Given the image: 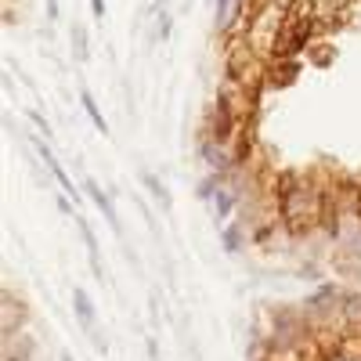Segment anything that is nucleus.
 <instances>
[{
  "mask_svg": "<svg viewBox=\"0 0 361 361\" xmlns=\"http://www.w3.org/2000/svg\"><path fill=\"white\" fill-rule=\"evenodd\" d=\"M0 325H4V340H15L29 325V307L15 296V289H4V304H0Z\"/></svg>",
  "mask_w": 361,
  "mask_h": 361,
  "instance_id": "f257e3e1",
  "label": "nucleus"
},
{
  "mask_svg": "<svg viewBox=\"0 0 361 361\" xmlns=\"http://www.w3.org/2000/svg\"><path fill=\"white\" fill-rule=\"evenodd\" d=\"M83 192L90 195V199H94V206H98V214L109 221V228L112 231H123V224H119V217L112 214V202H109V195H105V188L98 185V180H83Z\"/></svg>",
  "mask_w": 361,
  "mask_h": 361,
  "instance_id": "f03ea898",
  "label": "nucleus"
},
{
  "mask_svg": "<svg viewBox=\"0 0 361 361\" xmlns=\"http://www.w3.org/2000/svg\"><path fill=\"white\" fill-rule=\"evenodd\" d=\"M73 311H76V322L83 325V333H87V329H94V325H98L94 300L87 296V289H73Z\"/></svg>",
  "mask_w": 361,
  "mask_h": 361,
  "instance_id": "7ed1b4c3",
  "label": "nucleus"
},
{
  "mask_svg": "<svg viewBox=\"0 0 361 361\" xmlns=\"http://www.w3.org/2000/svg\"><path fill=\"white\" fill-rule=\"evenodd\" d=\"M80 105H83V112L90 116V123H94V130H98L102 137H109V134H112V130H109V119L102 116V105H98V98H94V94H90V90H87V87L80 90Z\"/></svg>",
  "mask_w": 361,
  "mask_h": 361,
  "instance_id": "20e7f679",
  "label": "nucleus"
},
{
  "mask_svg": "<svg viewBox=\"0 0 361 361\" xmlns=\"http://www.w3.org/2000/svg\"><path fill=\"white\" fill-rule=\"evenodd\" d=\"M80 235H83V243H87V250H90V271H94V279L102 282V279H105L102 250H98V238H94V231H90V224H87V221H80Z\"/></svg>",
  "mask_w": 361,
  "mask_h": 361,
  "instance_id": "39448f33",
  "label": "nucleus"
},
{
  "mask_svg": "<svg viewBox=\"0 0 361 361\" xmlns=\"http://www.w3.org/2000/svg\"><path fill=\"white\" fill-rule=\"evenodd\" d=\"M137 177H141V185H145L148 192H152V199H156V202L166 209V206H170V192H166V185H163V180H159L152 170H141Z\"/></svg>",
  "mask_w": 361,
  "mask_h": 361,
  "instance_id": "423d86ee",
  "label": "nucleus"
},
{
  "mask_svg": "<svg viewBox=\"0 0 361 361\" xmlns=\"http://www.w3.org/2000/svg\"><path fill=\"white\" fill-rule=\"evenodd\" d=\"M73 54H76V62H87V54H90V44H87L83 25H73Z\"/></svg>",
  "mask_w": 361,
  "mask_h": 361,
  "instance_id": "0eeeda50",
  "label": "nucleus"
},
{
  "mask_svg": "<svg viewBox=\"0 0 361 361\" xmlns=\"http://www.w3.org/2000/svg\"><path fill=\"white\" fill-rule=\"evenodd\" d=\"M224 250H228V253H238V250H243V235H238V224H228V228H224Z\"/></svg>",
  "mask_w": 361,
  "mask_h": 361,
  "instance_id": "6e6552de",
  "label": "nucleus"
},
{
  "mask_svg": "<svg viewBox=\"0 0 361 361\" xmlns=\"http://www.w3.org/2000/svg\"><path fill=\"white\" fill-rule=\"evenodd\" d=\"M29 123H33V127H37V130H40L44 137H51V134H54V130H51V123H47V119H44V116H40L37 109H33V112H29Z\"/></svg>",
  "mask_w": 361,
  "mask_h": 361,
  "instance_id": "1a4fd4ad",
  "label": "nucleus"
},
{
  "mask_svg": "<svg viewBox=\"0 0 361 361\" xmlns=\"http://www.w3.org/2000/svg\"><path fill=\"white\" fill-rule=\"evenodd\" d=\"M145 354H148V361H163V354H159V343H156V340H148V343H145Z\"/></svg>",
  "mask_w": 361,
  "mask_h": 361,
  "instance_id": "9d476101",
  "label": "nucleus"
},
{
  "mask_svg": "<svg viewBox=\"0 0 361 361\" xmlns=\"http://www.w3.org/2000/svg\"><path fill=\"white\" fill-rule=\"evenodd\" d=\"M90 4H94V15H98V18L105 15V0H90Z\"/></svg>",
  "mask_w": 361,
  "mask_h": 361,
  "instance_id": "9b49d317",
  "label": "nucleus"
},
{
  "mask_svg": "<svg viewBox=\"0 0 361 361\" xmlns=\"http://www.w3.org/2000/svg\"><path fill=\"white\" fill-rule=\"evenodd\" d=\"M58 361H76V357H73L69 350H62V354H58Z\"/></svg>",
  "mask_w": 361,
  "mask_h": 361,
  "instance_id": "f8f14e48",
  "label": "nucleus"
}]
</instances>
